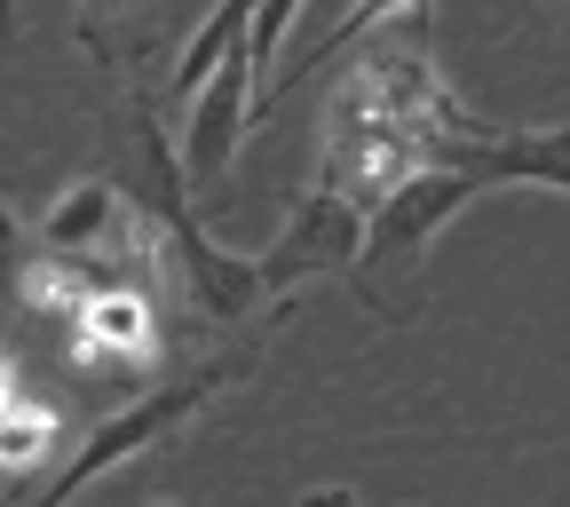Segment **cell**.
<instances>
[{
	"label": "cell",
	"instance_id": "obj_12",
	"mask_svg": "<svg viewBox=\"0 0 570 507\" xmlns=\"http://www.w3.org/2000/svg\"><path fill=\"white\" fill-rule=\"evenodd\" d=\"M294 507H365V499H356L348 484H317V491H302Z\"/></svg>",
	"mask_w": 570,
	"mask_h": 507
},
{
	"label": "cell",
	"instance_id": "obj_16",
	"mask_svg": "<svg viewBox=\"0 0 570 507\" xmlns=\"http://www.w3.org/2000/svg\"><path fill=\"white\" fill-rule=\"evenodd\" d=\"M0 484H9V476H0ZM0 507H9V499H0Z\"/></svg>",
	"mask_w": 570,
	"mask_h": 507
},
{
	"label": "cell",
	"instance_id": "obj_2",
	"mask_svg": "<svg viewBox=\"0 0 570 507\" xmlns=\"http://www.w3.org/2000/svg\"><path fill=\"white\" fill-rule=\"evenodd\" d=\"M246 365H254V357H246V349H230V357H206L198 373H175V381H159V389H142L127 412L96 420L88 437L56 460V476H48V484H40L24 507H71L88 484H104L111 468H127V460H142V452H159V445L175 437V428H190V420H198L214 397H223V389H230Z\"/></svg>",
	"mask_w": 570,
	"mask_h": 507
},
{
	"label": "cell",
	"instance_id": "obj_10",
	"mask_svg": "<svg viewBox=\"0 0 570 507\" xmlns=\"http://www.w3.org/2000/svg\"><path fill=\"white\" fill-rule=\"evenodd\" d=\"M294 17H302V0H254V25H246V56H254V71L277 64V48H285V32H294Z\"/></svg>",
	"mask_w": 570,
	"mask_h": 507
},
{
	"label": "cell",
	"instance_id": "obj_14",
	"mask_svg": "<svg viewBox=\"0 0 570 507\" xmlns=\"http://www.w3.org/2000/svg\"><path fill=\"white\" fill-rule=\"evenodd\" d=\"M0 40H17V0H0Z\"/></svg>",
	"mask_w": 570,
	"mask_h": 507
},
{
	"label": "cell",
	"instance_id": "obj_8",
	"mask_svg": "<svg viewBox=\"0 0 570 507\" xmlns=\"http://www.w3.org/2000/svg\"><path fill=\"white\" fill-rule=\"evenodd\" d=\"M56 445H63V412H56L48 397L17 389L9 404H0V476H24V468H40Z\"/></svg>",
	"mask_w": 570,
	"mask_h": 507
},
{
	"label": "cell",
	"instance_id": "obj_11",
	"mask_svg": "<svg viewBox=\"0 0 570 507\" xmlns=\"http://www.w3.org/2000/svg\"><path fill=\"white\" fill-rule=\"evenodd\" d=\"M24 254H32V223H24V214H17L9 198H0V294H9V285H17Z\"/></svg>",
	"mask_w": 570,
	"mask_h": 507
},
{
	"label": "cell",
	"instance_id": "obj_15",
	"mask_svg": "<svg viewBox=\"0 0 570 507\" xmlns=\"http://www.w3.org/2000/svg\"><path fill=\"white\" fill-rule=\"evenodd\" d=\"M151 507H175V499H151Z\"/></svg>",
	"mask_w": 570,
	"mask_h": 507
},
{
	"label": "cell",
	"instance_id": "obj_5",
	"mask_svg": "<svg viewBox=\"0 0 570 507\" xmlns=\"http://www.w3.org/2000/svg\"><path fill=\"white\" fill-rule=\"evenodd\" d=\"M63 357H71L80 373H151V365H159V310H151V285H96V294L71 310Z\"/></svg>",
	"mask_w": 570,
	"mask_h": 507
},
{
	"label": "cell",
	"instance_id": "obj_6",
	"mask_svg": "<svg viewBox=\"0 0 570 507\" xmlns=\"http://www.w3.org/2000/svg\"><path fill=\"white\" fill-rule=\"evenodd\" d=\"M420 9H436V0H348V9L333 17V32H317L309 48H302V64L285 71V80L269 88V96H285V88H302V80H317L325 64H341L356 40H373V32H389V25H404V17H420ZM262 96V104H269Z\"/></svg>",
	"mask_w": 570,
	"mask_h": 507
},
{
	"label": "cell",
	"instance_id": "obj_9",
	"mask_svg": "<svg viewBox=\"0 0 570 507\" xmlns=\"http://www.w3.org/2000/svg\"><path fill=\"white\" fill-rule=\"evenodd\" d=\"M127 17H135V32H142V25L159 17V0H80V25H71V32H80V48L104 56V48H111V25H127Z\"/></svg>",
	"mask_w": 570,
	"mask_h": 507
},
{
	"label": "cell",
	"instance_id": "obj_13",
	"mask_svg": "<svg viewBox=\"0 0 570 507\" xmlns=\"http://www.w3.org/2000/svg\"><path fill=\"white\" fill-rule=\"evenodd\" d=\"M17 389H24V365H17V357H9V349H0V404H9Z\"/></svg>",
	"mask_w": 570,
	"mask_h": 507
},
{
	"label": "cell",
	"instance_id": "obj_7",
	"mask_svg": "<svg viewBox=\"0 0 570 507\" xmlns=\"http://www.w3.org/2000/svg\"><path fill=\"white\" fill-rule=\"evenodd\" d=\"M246 25H254V0H214V9L198 17V32L183 40V64H175V80H167V96L175 104H190L214 71H223V56L230 48H246Z\"/></svg>",
	"mask_w": 570,
	"mask_h": 507
},
{
	"label": "cell",
	"instance_id": "obj_4",
	"mask_svg": "<svg viewBox=\"0 0 570 507\" xmlns=\"http://www.w3.org/2000/svg\"><path fill=\"white\" fill-rule=\"evenodd\" d=\"M254 104H262V71H254V56H246V48H230V56H223V71H214V80H206V88L183 104V127H175V152H183L190 191L230 175V159H238V135H246Z\"/></svg>",
	"mask_w": 570,
	"mask_h": 507
},
{
	"label": "cell",
	"instance_id": "obj_1",
	"mask_svg": "<svg viewBox=\"0 0 570 507\" xmlns=\"http://www.w3.org/2000/svg\"><path fill=\"white\" fill-rule=\"evenodd\" d=\"M475 111L452 96V80L436 71V9H420L373 40H356L341 56V80L325 96V135H317V167L333 191H348L356 206H381L412 167L444 159V143L468 127Z\"/></svg>",
	"mask_w": 570,
	"mask_h": 507
},
{
	"label": "cell",
	"instance_id": "obj_3",
	"mask_svg": "<svg viewBox=\"0 0 570 507\" xmlns=\"http://www.w3.org/2000/svg\"><path fill=\"white\" fill-rule=\"evenodd\" d=\"M356 254H365V206H356L348 191H333V183H317V191H302L294 206H285V223L254 254V270H262V294L285 310L309 277L356 270Z\"/></svg>",
	"mask_w": 570,
	"mask_h": 507
}]
</instances>
